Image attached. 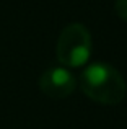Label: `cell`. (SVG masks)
<instances>
[{
	"mask_svg": "<svg viewBox=\"0 0 127 129\" xmlns=\"http://www.w3.org/2000/svg\"><path fill=\"white\" fill-rule=\"evenodd\" d=\"M75 87H77L75 77L65 67H59V66L49 67L39 77L41 91L46 96L54 98V100H62V98L70 96L75 90Z\"/></svg>",
	"mask_w": 127,
	"mask_h": 129,
	"instance_id": "3957f363",
	"label": "cell"
},
{
	"mask_svg": "<svg viewBox=\"0 0 127 129\" xmlns=\"http://www.w3.org/2000/svg\"><path fill=\"white\" fill-rule=\"evenodd\" d=\"M116 12L122 20L127 21V0H116Z\"/></svg>",
	"mask_w": 127,
	"mask_h": 129,
	"instance_id": "277c9868",
	"label": "cell"
},
{
	"mask_svg": "<svg viewBox=\"0 0 127 129\" xmlns=\"http://www.w3.org/2000/svg\"><path fill=\"white\" fill-rule=\"evenodd\" d=\"M80 88L88 98L103 105H117L124 100L127 85L117 69L104 62L88 66L80 77Z\"/></svg>",
	"mask_w": 127,
	"mask_h": 129,
	"instance_id": "6da1fadb",
	"label": "cell"
},
{
	"mask_svg": "<svg viewBox=\"0 0 127 129\" xmlns=\"http://www.w3.org/2000/svg\"><path fill=\"white\" fill-rule=\"evenodd\" d=\"M91 35L82 23H70L59 35L55 54L64 67H80L91 54Z\"/></svg>",
	"mask_w": 127,
	"mask_h": 129,
	"instance_id": "7a4b0ae2",
	"label": "cell"
}]
</instances>
